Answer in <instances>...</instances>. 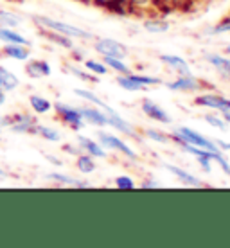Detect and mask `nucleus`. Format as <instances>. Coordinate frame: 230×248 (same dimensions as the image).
Segmentation results:
<instances>
[{"label":"nucleus","instance_id":"nucleus-9","mask_svg":"<svg viewBox=\"0 0 230 248\" xmlns=\"http://www.w3.org/2000/svg\"><path fill=\"white\" fill-rule=\"evenodd\" d=\"M0 54L15 62H27L31 58V49L18 44H4V47H0Z\"/></svg>","mask_w":230,"mask_h":248},{"label":"nucleus","instance_id":"nucleus-16","mask_svg":"<svg viewBox=\"0 0 230 248\" xmlns=\"http://www.w3.org/2000/svg\"><path fill=\"white\" fill-rule=\"evenodd\" d=\"M160 60L169 68H173L174 72H178L180 76H189L191 74V68H189V63L180 56H174V54H162Z\"/></svg>","mask_w":230,"mask_h":248},{"label":"nucleus","instance_id":"nucleus-2","mask_svg":"<svg viewBox=\"0 0 230 248\" xmlns=\"http://www.w3.org/2000/svg\"><path fill=\"white\" fill-rule=\"evenodd\" d=\"M173 139L178 140L180 144H193V146L203 148V149H207V151H212V153H219V148H216V142H212V140L205 139L201 133L191 130V128H187V126H180V128L173 133Z\"/></svg>","mask_w":230,"mask_h":248},{"label":"nucleus","instance_id":"nucleus-10","mask_svg":"<svg viewBox=\"0 0 230 248\" xmlns=\"http://www.w3.org/2000/svg\"><path fill=\"white\" fill-rule=\"evenodd\" d=\"M166 87H168L169 90H173V92H191V90L201 88V81L196 79L193 74H189V76H180L178 79L168 83Z\"/></svg>","mask_w":230,"mask_h":248},{"label":"nucleus","instance_id":"nucleus-21","mask_svg":"<svg viewBox=\"0 0 230 248\" xmlns=\"http://www.w3.org/2000/svg\"><path fill=\"white\" fill-rule=\"evenodd\" d=\"M29 106H31V110L36 115H45V113H49L52 110V103L49 99L42 97V95H36V93H32L29 97Z\"/></svg>","mask_w":230,"mask_h":248},{"label":"nucleus","instance_id":"nucleus-20","mask_svg":"<svg viewBox=\"0 0 230 248\" xmlns=\"http://www.w3.org/2000/svg\"><path fill=\"white\" fill-rule=\"evenodd\" d=\"M32 135L42 137L47 142H60V140H61V133H60V131L54 130V128H50V126H44V124H40V123L34 126Z\"/></svg>","mask_w":230,"mask_h":248},{"label":"nucleus","instance_id":"nucleus-44","mask_svg":"<svg viewBox=\"0 0 230 248\" xmlns=\"http://www.w3.org/2000/svg\"><path fill=\"white\" fill-rule=\"evenodd\" d=\"M2 131H4V130H2V128H0V135H2Z\"/></svg>","mask_w":230,"mask_h":248},{"label":"nucleus","instance_id":"nucleus-38","mask_svg":"<svg viewBox=\"0 0 230 248\" xmlns=\"http://www.w3.org/2000/svg\"><path fill=\"white\" fill-rule=\"evenodd\" d=\"M216 146H219L221 149H229V151H230V144L225 142V140H216Z\"/></svg>","mask_w":230,"mask_h":248},{"label":"nucleus","instance_id":"nucleus-27","mask_svg":"<svg viewBox=\"0 0 230 248\" xmlns=\"http://www.w3.org/2000/svg\"><path fill=\"white\" fill-rule=\"evenodd\" d=\"M74 93L77 95V97H81V99H85V101H88V103H93V105H97L101 108L103 106V103L105 101L101 99V97H97L93 92H90V90H83V88H76L74 90Z\"/></svg>","mask_w":230,"mask_h":248},{"label":"nucleus","instance_id":"nucleus-14","mask_svg":"<svg viewBox=\"0 0 230 248\" xmlns=\"http://www.w3.org/2000/svg\"><path fill=\"white\" fill-rule=\"evenodd\" d=\"M77 144H79L81 151L88 153L93 158H106V151L103 149V146L92 140V139H88L85 135H77Z\"/></svg>","mask_w":230,"mask_h":248},{"label":"nucleus","instance_id":"nucleus-43","mask_svg":"<svg viewBox=\"0 0 230 248\" xmlns=\"http://www.w3.org/2000/svg\"><path fill=\"white\" fill-rule=\"evenodd\" d=\"M225 52H227V54H230V45L227 47V49H225Z\"/></svg>","mask_w":230,"mask_h":248},{"label":"nucleus","instance_id":"nucleus-22","mask_svg":"<svg viewBox=\"0 0 230 248\" xmlns=\"http://www.w3.org/2000/svg\"><path fill=\"white\" fill-rule=\"evenodd\" d=\"M22 24H24V18L20 16L18 13L11 11V9H0V25H2V27L18 29Z\"/></svg>","mask_w":230,"mask_h":248},{"label":"nucleus","instance_id":"nucleus-29","mask_svg":"<svg viewBox=\"0 0 230 248\" xmlns=\"http://www.w3.org/2000/svg\"><path fill=\"white\" fill-rule=\"evenodd\" d=\"M67 70H69L70 74H74L76 78H79V79H83V81H88V83H95L97 81V78H93V76H90V74H87V72H83V70H79L77 67H67Z\"/></svg>","mask_w":230,"mask_h":248},{"label":"nucleus","instance_id":"nucleus-5","mask_svg":"<svg viewBox=\"0 0 230 248\" xmlns=\"http://www.w3.org/2000/svg\"><path fill=\"white\" fill-rule=\"evenodd\" d=\"M97 137H99V142H101L103 148H112V149H115V151H121L123 155H126L128 158H131V160H137V153H135V151H133V149H131L126 142H123L121 139H117L115 135H110V133L99 131Z\"/></svg>","mask_w":230,"mask_h":248},{"label":"nucleus","instance_id":"nucleus-19","mask_svg":"<svg viewBox=\"0 0 230 248\" xmlns=\"http://www.w3.org/2000/svg\"><path fill=\"white\" fill-rule=\"evenodd\" d=\"M164 168L168 169V171H171V173H173L180 182H184L185 186H193V187H201V186H203V182H199L194 174L187 173L185 169L176 168V166H171V164H164Z\"/></svg>","mask_w":230,"mask_h":248},{"label":"nucleus","instance_id":"nucleus-24","mask_svg":"<svg viewBox=\"0 0 230 248\" xmlns=\"http://www.w3.org/2000/svg\"><path fill=\"white\" fill-rule=\"evenodd\" d=\"M207 60H209V63H211L212 67H216L221 72V76H225V78H230V60H227V58L219 56V54H209L207 56Z\"/></svg>","mask_w":230,"mask_h":248},{"label":"nucleus","instance_id":"nucleus-35","mask_svg":"<svg viewBox=\"0 0 230 248\" xmlns=\"http://www.w3.org/2000/svg\"><path fill=\"white\" fill-rule=\"evenodd\" d=\"M63 151H67V153H70V155H79L81 153V148H76V146H70V144H65L63 146Z\"/></svg>","mask_w":230,"mask_h":248},{"label":"nucleus","instance_id":"nucleus-3","mask_svg":"<svg viewBox=\"0 0 230 248\" xmlns=\"http://www.w3.org/2000/svg\"><path fill=\"white\" fill-rule=\"evenodd\" d=\"M52 110L56 112V115L60 117L63 124H67L69 128H72L74 131H79L83 126H85V121L81 117L79 108H74V106H69L65 103H52Z\"/></svg>","mask_w":230,"mask_h":248},{"label":"nucleus","instance_id":"nucleus-39","mask_svg":"<svg viewBox=\"0 0 230 248\" xmlns=\"http://www.w3.org/2000/svg\"><path fill=\"white\" fill-rule=\"evenodd\" d=\"M6 99H7V93L4 90H0V106L6 105Z\"/></svg>","mask_w":230,"mask_h":248},{"label":"nucleus","instance_id":"nucleus-33","mask_svg":"<svg viewBox=\"0 0 230 248\" xmlns=\"http://www.w3.org/2000/svg\"><path fill=\"white\" fill-rule=\"evenodd\" d=\"M223 32H230V18L223 20L221 24L214 27V34H223Z\"/></svg>","mask_w":230,"mask_h":248},{"label":"nucleus","instance_id":"nucleus-6","mask_svg":"<svg viewBox=\"0 0 230 248\" xmlns=\"http://www.w3.org/2000/svg\"><path fill=\"white\" fill-rule=\"evenodd\" d=\"M95 50L103 54V56H113V58H126L128 56V49L121 42L110 40V38H101L95 44Z\"/></svg>","mask_w":230,"mask_h":248},{"label":"nucleus","instance_id":"nucleus-41","mask_svg":"<svg viewBox=\"0 0 230 248\" xmlns=\"http://www.w3.org/2000/svg\"><path fill=\"white\" fill-rule=\"evenodd\" d=\"M223 119H225V123H230V110L229 112H223Z\"/></svg>","mask_w":230,"mask_h":248},{"label":"nucleus","instance_id":"nucleus-30","mask_svg":"<svg viewBox=\"0 0 230 248\" xmlns=\"http://www.w3.org/2000/svg\"><path fill=\"white\" fill-rule=\"evenodd\" d=\"M115 187L130 191V189H135V182L131 180L130 176H119V178H115Z\"/></svg>","mask_w":230,"mask_h":248},{"label":"nucleus","instance_id":"nucleus-31","mask_svg":"<svg viewBox=\"0 0 230 248\" xmlns=\"http://www.w3.org/2000/svg\"><path fill=\"white\" fill-rule=\"evenodd\" d=\"M146 135L150 137L151 140H155V142H160V144H166L169 142V139L162 131H156V130H146Z\"/></svg>","mask_w":230,"mask_h":248},{"label":"nucleus","instance_id":"nucleus-40","mask_svg":"<svg viewBox=\"0 0 230 248\" xmlns=\"http://www.w3.org/2000/svg\"><path fill=\"white\" fill-rule=\"evenodd\" d=\"M47 158H49V160L52 162V164H54V166H61V164H63L61 160H58L56 156H52V155H47Z\"/></svg>","mask_w":230,"mask_h":248},{"label":"nucleus","instance_id":"nucleus-42","mask_svg":"<svg viewBox=\"0 0 230 248\" xmlns=\"http://www.w3.org/2000/svg\"><path fill=\"white\" fill-rule=\"evenodd\" d=\"M4 176H6V171L0 168V178H4Z\"/></svg>","mask_w":230,"mask_h":248},{"label":"nucleus","instance_id":"nucleus-7","mask_svg":"<svg viewBox=\"0 0 230 248\" xmlns=\"http://www.w3.org/2000/svg\"><path fill=\"white\" fill-rule=\"evenodd\" d=\"M194 103L198 106H207V108H212L216 112H229L230 110V99L227 97H221V95H216V93H205V95H198Z\"/></svg>","mask_w":230,"mask_h":248},{"label":"nucleus","instance_id":"nucleus-37","mask_svg":"<svg viewBox=\"0 0 230 248\" xmlns=\"http://www.w3.org/2000/svg\"><path fill=\"white\" fill-rule=\"evenodd\" d=\"M158 182H142V189H156Z\"/></svg>","mask_w":230,"mask_h":248},{"label":"nucleus","instance_id":"nucleus-28","mask_svg":"<svg viewBox=\"0 0 230 248\" xmlns=\"http://www.w3.org/2000/svg\"><path fill=\"white\" fill-rule=\"evenodd\" d=\"M85 67H87V70H90V72H93V74H97V76H106V74H108V67H106L103 62L85 60Z\"/></svg>","mask_w":230,"mask_h":248},{"label":"nucleus","instance_id":"nucleus-32","mask_svg":"<svg viewBox=\"0 0 230 248\" xmlns=\"http://www.w3.org/2000/svg\"><path fill=\"white\" fill-rule=\"evenodd\" d=\"M205 121L211 124V126L218 128V130H225V128H227V123H225L223 119H219L218 115H205Z\"/></svg>","mask_w":230,"mask_h":248},{"label":"nucleus","instance_id":"nucleus-23","mask_svg":"<svg viewBox=\"0 0 230 248\" xmlns=\"http://www.w3.org/2000/svg\"><path fill=\"white\" fill-rule=\"evenodd\" d=\"M76 168L79 169V173H83V174L93 173V171H95L93 156H90L88 153H79L77 158H76Z\"/></svg>","mask_w":230,"mask_h":248},{"label":"nucleus","instance_id":"nucleus-8","mask_svg":"<svg viewBox=\"0 0 230 248\" xmlns=\"http://www.w3.org/2000/svg\"><path fill=\"white\" fill-rule=\"evenodd\" d=\"M24 70L31 79H42V78H47V76L52 74V68H50L49 62H45V60H31V58L25 62Z\"/></svg>","mask_w":230,"mask_h":248},{"label":"nucleus","instance_id":"nucleus-18","mask_svg":"<svg viewBox=\"0 0 230 248\" xmlns=\"http://www.w3.org/2000/svg\"><path fill=\"white\" fill-rule=\"evenodd\" d=\"M47 178L52 182H56L58 186H67V187H76V189H85V187H90L88 182H83V180H76L69 174H63V173H49L47 174Z\"/></svg>","mask_w":230,"mask_h":248},{"label":"nucleus","instance_id":"nucleus-11","mask_svg":"<svg viewBox=\"0 0 230 248\" xmlns=\"http://www.w3.org/2000/svg\"><path fill=\"white\" fill-rule=\"evenodd\" d=\"M79 113L83 121L88 124H93V126H108V115L105 112H101L99 108H92V106H83L79 108Z\"/></svg>","mask_w":230,"mask_h":248},{"label":"nucleus","instance_id":"nucleus-13","mask_svg":"<svg viewBox=\"0 0 230 248\" xmlns=\"http://www.w3.org/2000/svg\"><path fill=\"white\" fill-rule=\"evenodd\" d=\"M18 87H20L18 76L15 74L11 68L0 65V90H4L6 93H9V92H13V90H16Z\"/></svg>","mask_w":230,"mask_h":248},{"label":"nucleus","instance_id":"nucleus-12","mask_svg":"<svg viewBox=\"0 0 230 248\" xmlns=\"http://www.w3.org/2000/svg\"><path fill=\"white\" fill-rule=\"evenodd\" d=\"M0 44H18L25 45V47H31V40L25 38L22 32H18L13 27H2L0 25Z\"/></svg>","mask_w":230,"mask_h":248},{"label":"nucleus","instance_id":"nucleus-15","mask_svg":"<svg viewBox=\"0 0 230 248\" xmlns=\"http://www.w3.org/2000/svg\"><path fill=\"white\" fill-rule=\"evenodd\" d=\"M142 110H144V113H146L148 117L155 119V121H158V123L171 124V119H169V115L166 113V110H162L160 106L156 105V103H153V101L144 99L142 101Z\"/></svg>","mask_w":230,"mask_h":248},{"label":"nucleus","instance_id":"nucleus-1","mask_svg":"<svg viewBox=\"0 0 230 248\" xmlns=\"http://www.w3.org/2000/svg\"><path fill=\"white\" fill-rule=\"evenodd\" d=\"M32 22H34V25H38L40 29H49V31L61 32V34L72 38V40H74V38L76 40H92L93 38L92 32L85 31V29H81V27H76V25H70V24H65V22H60V20L50 18V16L34 15V16H32Z\"/></svg>","mask_w":230,"mask_h":248},{"label":"nucleus","instance_id":"nucleus-26","mask_svg":"<svg viewBox=\"0 0 230 248\" xmlns=\"http://www.w3.org/2000/svg\"><path fill=\"white\" fill-rule=\"evenodd\" d=\"M169 22L166 20H160V18H155V20H146L144 22V29L148 32H153V34H158V32H168L169 31Z\"/></svg>","mask_w":230,"mask_h":248},{"label":"nucleus","instance_id":"nucleus-34","mask_svg":"<svg viewBox=\"0 0 230 248\" xmlns=\"http://www.w3.org/2000/svg\"><path fill=\"white\" fill-rule=\"evenodd\" d=\"M198 160H199V166H201V168H203V171H205V173H211V156H198Z\"/></svg>","mask_w":230,"mask_h":248},{"label":"nucleus","instance_id":"nucleus-36","mask_svg":"<svg viewBox=\"0 0 230 248\" xmlns=\"http://www.w3.org/2000/svg\"><path fill=\"white\" fill-rule=\"evenodd\" d=\"M11 124V115H0V128L2 130H7Z\"/></svg>","mask_w":230,"mask_h":248},{"label":"nucleus","instance_id":"nucleus-25","mask_svg":"<svg viewBox=\"0 0 230 248\" xmlns=\"http://www.w3.org/2000/svg\"><path fill=\"white\" fill-rule=\"evenodd\" d=\"M103 63H105V65H106L108 68H112V70L119 72V74H131V72H130V67H128V65H126L124 62H123V58L105 56Z\"/></svg>","mask_w":230,"mask_h":248},{"label":"nucleus","instance_id":"nucleus-4","mask_svg":"<svg viewBox=\"0 0 230 248\" xmlns=\"http://www.w3.org/2000/svg\"><path fill=\"white\" fill-rule=\"evenodd\" d=\"M38 124L36 115H31L27 112L11 113V124L7 130H11L16 135H32V130Z\"/></svg>","mask_w":230,"mask_h":248},{"label":"nucleus","instance_id":"nucleus-17","mask_svg":"<svg viewBox=\"0 0 230 248\" xmlns=\"http://www.w3.org/2000/svg\"><path fill=\"white\" fill-rule=\"evenodd\" d=\"M40 34L45 38V40H49L50 44L58 45V47H63V49H74V42H72V38L65 36L61 32H56V31H49V29H40Z\"/></svg>","mask_w":230,"mask_h":248}]
</instances>
